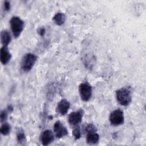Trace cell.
I'll return each instance as SVG.
<instances>
[{"mask_svg":"<svg viewBox=\"0 0 146 146\" xmlns=\"http://www.w3.org/2000/svg\"><path fill=\"white\" fill-rule=\"evenodd\" d=\"M8 112H9V111L7 109L3 110L1 111V115H0V119H1V122L2 123L6 122L8 116Z\"/></svg>","mask_w":146,"mask_h":146,"instance_id":"obj_18","label":"cell"},{"mask_svg":"<svg viewBox=\"0 0 146 146\" xmlns=\"http://www.w3.org/2000/svg\"><path fill=\"white\" fill-rule=\"evenodd\" d=\"M10 33L7 30H3L1 33V40L3 46H7L11 41Z\"/></svg>","mask_w":146,"mask_h":146,"instance_id":"obj_12","label":"cell"},{"mask_svg":"<svg viewBox=\"0 0 146 146\" xmlns=\"http://www.w3.org/2000/svg\"><path fill=\"white\" fill-rule=\"evenodd\" d=\"M7 109L8 110V111H9V112H11V111H13V107H12L11 105H10V106H9L7 107Z\"/></svg>","mask_w":146,"mask_h":146,"instance_id":"obj_21","label":"cell"},{"mask_svg":"<svg viewBox=\"0 0 146 146\" xmlns=\"http://www.w3.org/2000/svg\"><path fill=\"white\" fill-rule=\"evenodd\" d=\"M53 129L55 136L58 139L62 138L68 135V130L67 128L60 120H58L54 123Z\"/></svg>","mask_w":146,"mask_h":146,"instance_id":"obj_7","label":"cell"},{"mask_svg":"<svg viewBox=\"0 0 146 146\" xmlns=\"http://www.w3.org/2000/svg\"><path fill=\"white\" fill-rule=\"evenodd\" d=\"M38 33L39 34V35L41 36H43L46 33V29L44 27H42L38 29Z\"/></svg>","mask_w":146,"mask_h":146,"instance_id":"obj_20","label":"cell"},{"mask_svg":"<svg viewBox=\"0 0 146 146\" xmlns=\"http://www.w3.org/2000/svg\"><path fill=\"white\" fill-rule=\"evenodd\" d=\"M72 135L75 139V140H78L81 137V131L80 129L79 126H75V128L73 129L72 132Z\"/></svg>","mask_w":146,"mask_h":146,"instance_id":"obj_16","label":"cell"},{"mask_svg":"<svg viewBox=\"0 0 146 146\" xmlns=\"http://www.w3.org/2000/svg\"><path fill=\"white\" fill-rule=\"evenodd\" d=\"M37 60V56L33 53L25 54L21 61V68L25 72H28L32 70Z\"/></svg>","mask_w":146,"mask_h":146,"instance_id":"obj_2","label":"cell"},{"mask_svg":"<svg viewBox=\"0 0 146 146\" xmlns=\"http://www.w3.org/2000/svg\"><path fill=\"white\" fill-rule=\"evenodd\" d=\"M109 121L113 126H118L123 124L124 122L123 111L119 108L112 111L110 114Z\"/></svg>","mask_w":146,"mask_h":146,"instance_id":"obj_4","label":"cell"},{"mask_svg":"<svg viewBox=\"0 0 146 146\" xmlns=\"http://www.w3.org/2000/svg\"><path fill=\"white\" fill-rule=\"evenodd\" d=\"M86 143L90 145L96 144L99 142L100 137L96 132L86 133Z\"/></svg>","mask_w":146,"mask_h":146,"instance_id":"obj_11","label":"cell"},{"mask_svg":"<svg viewBox=\"0 0 146 146\" xmlns=\"http://www.w3.org/2000/svg\"><path fill=\"white\" fill-rule=\"evenodd\" d=\"M79 92L82 100L88 102L92 96V86L87 82L82 83L79 86Z\"/></svg>","mask_w":146,"mask_h":146,"instance_id":"obj_5","label":"cell"},{"mask_svg":"<svg viewBox=\"0 0 146 146\" xmlns=\"http://www.w3.org/2000/svg\"><path fill=\"white\" fill-rule=\"evenodd\" d=\"M4 10L5 11H9L10 9V2L9 1H5L3 3Z\"/></svg>","mask_w":146,"mask_h":146,"instance_id":"obj_19","label":"cell"},{"mask_svg":"<svg viewBox=\"0 0 146 146\" xmlns=\"http://www.w3.org/2000/svg\"><path fill=\"white\" fill-rule=\"evenodd\" d=\"M70 107V103L67 99H62L58 102L56 108V111L59 114L64 115L67 113Z\"/></svg>","mask_w":146,"mask_h":146,"instance_id":"obj_9","label":"cell"},{"mask_svg":"<svg viewBox=\"0 0 146 146\" xmlns=\"http://www.w3.org/2000/svg\"><path fill=\"white\" fill-rule=\"evenodd\" d=\"M117 102L123 106H128L132 102V91L130 87H124L116 91Z\"/></svg>","mask_w":146,"mask_h":146,"instance_id":"obj_1","label":"cell"},{"mask_svg":"<svg viewBox=\"0 0 146 146\" xmlns=\"http://www.w3.org/2000/svg\"><path fill=\"white\" fill-rule=\"evenodd\" d=\"M55 138L54 132L50 129H46L43 131L40 137V141L42 145H48L52 143Z\"/></svg>","mask_w":146,"mask_h":146,"instance_id":"obj_8","label":"cell"},{"mask_svg":"<svg viewBox=\"0 0 146 146\" xmlns=\"http://www.w3.org/2000/svg\"><path fill=\"white\" fill-rule=\"evenodd\" d=\"M84 132L86 133H89V132H97V129L96 127L93 124H88L84 127Z\"/></svg>","mask_w":146,"mask_h":146,"instance_id":"obj_17","label":"cell"},{"mask_svg":"<svg viewBox=\"0 0 146 146\" xmlns=\"http://www.w3.org/2000/svg\"><path fill=\"white\" fill-rule=\"evenodd\" d=\"M84 114L83 109H79L76 111L72 112L68 117V121L71 125L76 126L79 124L82 120Z\"/></svg>","mask_w":146,"mask_h":146,"instance_id":"obj_6","label":"cell"},{"mask_svg":"<svg viewBox=\"0 0 146 146\" xmlns=\"http://www.w3.org/2000/svg\"><path fill=\"white\" fill-rule=\"evenodd\" d=\"M11 125L9 123L6 122H4L2 123V125L0 129V132L1 134L3 135V136H6L10 133L11 131Z\"/></svg>","mask_w":146,"mask_h":146,"instance_id":"obj_15","label":"cell"},{"mask_svg":"<svg viewBox=\"0 0 146 146\" xmlns=\"http://www.w3.org/2000/svg\"><path fill=\"white\" fill-rule=\"evenodd\" d=\"M66 16L65 14L60 12L57 13L52 17V20L58 26H61L63 24H64L66 21Z\"/></svg>","mask_w":146,"mask_h":146,"instance_id":"obj_13","label":"cell"},{"mask_svg":"<svg viewBox=\"0 0 146 146\" xmlns=\"http://www.w3.org/2000/svg\"><path fill=\"white\" fill-rule=\"evenodd\" d=\"M17 140L18 143L21 145H25L26 143V137L23 130L21 128L18 129L17 131Z\"/></svg>","mask_w":146,"mask_h":146,"instance_id":"obj_14","label":"cell"},{"mask_svg":"<svg viewBox=\"0 0 146 146\" xmlns=\"http://www.w3.org/2000/svg\"><path fill=\"white\" fill-rule=\"evenodd\" d=\"M11 58L10 53L7 46H2L0 50V60L2 64L5 65L8 63Z\"/></svg>","mask_w":146,"mask_h":146,"instance_id":"obj_10","label":"cell"},{"mask_svg":"<svg viewBox=\"0 0 146 146\" xmlns=\"http://www.w3.org/2000/svg\"><path fill=\"white\" fill-rule=\"evenodd\" d=\"M10 25L14 37L17 38L23 30L25 26L23 21L18 16H13L10 20Z\"/></svg>","mask_w":146,"mask_h":146,"instance_id":"obj_3","label":"cell"}]
</instances>
